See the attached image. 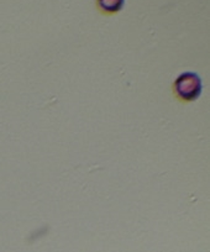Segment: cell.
Here are the masks:
<instances>
[{"instance_id":"1","label":"cell","mask_w":210,"mask_h":252,"mask_svg":"<svg viewBox=\"0 0 210 252\" xmlns=\"http://www.w3.org/2000/svg\"><path fill=\"white\" fill-rule=\"evenodd\" d=\"M203 91L202 78L195 72H183L173 83V93L176 99L183 104L198 100Z\"/></svg>"},{"instance_id":"2","label":"cell","mask_w":210,"mask_h":252,"mask_svg":"<svg viewBox=\"0 0 210 252\" xmlns=\"http://www.w3.org/2000/svg\"><path fill=\"white\" fill-rule=\"evenodd\" d=\"M126 0H95L96 10L104 16H113L124 9Z\"/></svg>"}]
</instances>
